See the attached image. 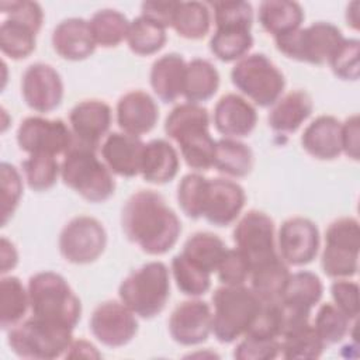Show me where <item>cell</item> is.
I'll use <instances>...</instances> for the list:
<instances>
[{
	"label": "cell",
	"instance_id": "37",
	"mask_svg": "<svg viewBox=\"0 0 360 360\" xmlns=\"http://www.w3.org/2000/svg\"><path fill=\"white\" fill-rule=\"evenodd\" d=\"M127 42L136 55H153L166 44V28L141 14L129 22Z\"/></svg>",
	"mask_w": 360,
	"mask_h": 360
},
{
	"label": "cell",
	"instance_id": "6",
	"mask_svg": "<svg viewBox=\"0 0 360 360\" xmlns=\"http://www.w3.org/2000/svg\"><path fill=\"white\" fill-rule=\"evenodd\" d=\"M212 333L221 343H232L243 336L257 312L262 301L245 285H224L212 294Z\"/></svg>",
	"mask_w": 360,
	"mask_h": 360
},
{
	"label": "cell",
	"instance_id": "45",
	"mask_svg": "<svg viewBox=\"0 0 360 360\" xmlns=\"http://www.w3.org/2000/svg\"><path fill=\"white\" fill-rule=\"evenodd\" d=\"M207 179L200 173L186 174L177 187V201L181 211L191 219L201 218L202 197Z\"/></svg>",
	"mask_w": 360,
	"mask_h": 360
},
{
	"label": "cell",
	"instance_id": "43",
	"mask_svg": "<svg viewBox=\"0 0 360 360\" xmlns=\"http://www.w3.org/2000/svg\"><path fill=\"white\" fill-rule=\"evenodd\" d=\"M350 322L352 321L335 304L326 302L319 307L312 326L326 346L343 340L350 330Z\"/></svg>",
	"mask_w": 360,
	"mask_h": 360
},
{
	"label": "cell",
	"instance_id": "23",
	"mask_svg": "<svg viewBox=\"0 0 360 360\" xmlns=\"http://www.w3.org/2000/svg\"><path fill=\"white\" fill-rule=\"evenodd\" d=\"M158 120L156 101L142 90L128 91L117 103V124L125 134L141 136L152 131Z\"/></svg>",
	"mask_w": 360,
	"mask_h": 360
},
{
	"label": "cell",
	"instance_id": "39",
	"mask_svg": "<svg viewBox=\"0 0 360 360\" xmlns=\"http://www.w3.org/2000/svg\"><path fill=\"white\" fill-rule=\"evenodd\" d=\"M37 34L30 25L7 18L0 25V49L14 60L24 59L34 52Z\"/></svg>",
	"mask_w": 360,
	"mask_h": 360
},
{
	"label": "cell",
	"instance_id": "12",
	"mask_svg": "<svg viewBox=\"0 0 360 360\" xmlns=\"http://www.w3.org/2000/svg\"><path fill=\"white\" fill-rule=\"evenodd\" d=\"M17 143L28 155H65L72 143L70 127L62 120L27 117L17 129Z\"/></svg>",
	"mask_w": 360,
	"mask_h": 360
},
{
	"label": "cell",
	"instance_id": "46",
	"mask_svg": "<svg viewBox=\"0 0 360 360\" xmlns=\"http://www.w3.org/2000/svg\"><path fill=\"white\" fill-rule=\"evenodd\" d=\"M0 184H1V225L4 226L13 217L22 195V180L18 170L3 162L0 165Z\"/></svg>",
	"mask_w": 360,
	"mask_h": 360
},
{
	"label": "cell",
	"instance_id": "9",
	"mask_svg": "<svg viewBox=\"0 0 360 360\" xmlns=\"http://www.w3.org/2000/svg\"><path fill=\"white\" fill-rule=\"evenodd\" d=\"M343 39L345 37L336 25L318 21L307 28H298L277 37L274 42L277 49L290 59L311 65H323L329 62Z\"/></svg>",
	"mask_w": 360,
	"mask_h": 360
},
{
	"label": "cell",
	"instance_id": "1",
	"mask_svg": "<svg viewBox=\"0 0 360 360\" xmlns=\"http://www.w3.org/2000/svg\"><path fill=\"white\" fill-rule=\"evenodd\" d=\"M121 225L128 240L148 255L169 252L181 232L179 217L153 190H139L127 200Z\"/></svg>",
	"mask_w": 360,
	"mask_h": 360
},
{
	"label": "cell",
	"instance_id": "27",
	"mask_svg": "<svg viewBox=\"0 0 360 360\" xmlns=\"http://www.w3.org/2000/svg\"><path fill=\"white\" fill-rule=\"evenodd\" d=\"M312 110L314 103L311 96L304 90H292L278 98L270 110L267 121L273 131L292 134L307 121Z\"/></svg>",
	"mask_w": 360,
	"mask_h": 360
},
{
	"label": "cell",
	"instance_id": "40",
	"mask_svg": "<svg viewBox=\"0 0 360 360\" xmlns=\"http://www.w3.org/2000/svg\"><path fill=\"white\" fill-rule=\"evenodd\" d=\"M253 46V37L246 30H215L210 39V49L222 62H233L248 55Z\"/></svg>",
	"mask_w": 360,
	"mask_h": 360
},
{
	"label": "cell",
	"instance_id": "4",
	"mask_svg": "<svg viewBox=\"0 0 360 360\" xmlns=\"http://www.w3.org/2000/svg\"><path fill=\"white\" fill-rule=\"evenodd\" d=\"M63 183L90 202L107 201L115 191L111 170L96 155V149L72 143L60 165Z\"/></svg>",
	"mask_w": 360,
	"mask_h": 360
},
{
	"label": "cell",
	"instance_id": "20",
	"mask_svg": "<svg viewBox=\"0 0 360 360\" xmlns=\"http://www.w3.org/2000/svg\"><path fill=\"white\" fill-rule=\"evenodd\" d=\"M172 339L183 346L205 342L212 332V312L201 300H188L179 304L169 319Z\"/></svg>",
	"mask_w": 360,
	"mask_h": 360
},
{
	"label": "cell",
	"instance_id": "31",
	"mask_svg": "<svg viewBox=\"0 0 360 360\" xmlns=\"http://www.w3.org/2000/svg\"><path fill=\"white\" fill-rule=\"evenodd\" d=\"M219 87V73L207 59L195 58L186 65L183 96L188 103L200 104L214 97Z\"/></svg>",
	"mask_w": 360,
	"mask_h": 360
},
{
	"label": "cell",
	"instance_id": "22",
	"mask_svg": "<svg viewBox=\"0 0 360 360\" xmlns=\"http://www.w3.org/2000/svg\"><path fill=\"white\" fill-rule=\"evenodd\" d=\"M143 148L145 143L139 136L111 132L101 145V158L111 173L129 179L141 173Z\"/></svg>",
	"mask_w": 360,
	"mask_h": 360
},
{
	"label": "cell",
	"instance_id": "33",
	"mask_svg": "<svg viewBox=\"0 0 360 360\" xmlns=\"http://www.w3.org/2000/svg\"><path fill=\"white\" fill-rule=\"evenodd\" d=\"M214 167L229 177H245L253 167V152L238 139L222 138L217 141Z\"/></svg>",
	"mask_w": 360,
	"mask_h": 360
},
{
	"label": "cell",
	"instance_id": "3",
	"mask_svg": "<svg viewBox=\"0 0 360 360\" xmlns=\"http://www.w3.org/2000/svg\"><path fill=\"white\" fill-rule=\"evenodd\" d=\"M30 308L34 316L73 329L82 316V304L58 273L41 271L28 280Z\"/></svg>",
	"mask_w": 360,
	"mask_h": 360
},
{
	"label": "cell",
	"instance_id": "44",
	"mask_svg": "<svg viewBox=\"0 0 360 360\" xmlns=\"http://www.w3.org/2000/svg\"><path fill=\"white\" fill-rule=\"evenodd\" d=\"M214 21L217 30H246L253 24V8L248 1H214Z\"/></svg>",
	"mask_w": 360,
	"mask_h": 360
},
{
	"label": "cell",
	"instance_id": "30",
	"mask_svg": "<svg viewBox=\"0 0 360 360\" xmlns=\"http://www.w3.org/2000/svg\"><path fill=\"white\" fill-rule=\"evenodd\" d=\"M290 274L287 263L278 255L250 270V288L262 302H278Z\"/></svg>",
	"mask_w": 360,
	"mask_h": 360
},
{
	"label": "cell",
	"instance_id": "53",
	"mask_svg": "<svg viewBox=\"0 0 360 360\" xmlns=\"http://www.w3.org/2000/svg\"><path fill=\"white\" fill-rule=\"evenodd\" d=\"M176 7L177 1H145L141 6V14L167 28L172 27Z\"/></svg>",
	"mask_w": 360,
	"mask_h": 360
},
{
	"label": "cell",
	"instance_id": "2",
	"mask_svg": "<svg viewBox=\"0 0 360 360\" xmlns=\"http://www.w3.org/2000/svg\"><path fill=\"white\" fill-rule=\"evenodd\" d=\"M210 114L200 104L184 103L174 107L165 121V132L180 146L186 165L194 170L214 167L217 141L211 136Z\"/></svg>",
	"mask_w": 360,
	"mask_h": 360
},
{
	"label": "cell",
	"instance_id": "47",
	"mask_svg": "<svg viewBox=\"0 0 360 360\" xmlns=\"http://www.w3.org/2000/svg\"><path fill=\"white\" fill-rule=\"evenodd\" d=\"M360 42L354 38H345L339 48L335 51L329 59L332 72L342 80H357L360 73L359 66Z\"/></svg>",
	"mask_w": 360,
	"mask_h": 360
},
{
	"label": "cell",
	"instance_id": "21",
	"mask_svg": "<svg viewBox=\"0 0 360 360\" xmlns=\"http://www.w3.org/2000/svg\"><path fill=\"white\" fill-rule=\"evenodd\" d=\"M215 129L225 138L248 136L256 127L257 112L242 96L228 93L222 96L214 108Z\"/></svg>",
	"mask_w": 360,
	"mask_h": 360
},
{
	"label": "cell",
	"instance_id": "26",
	"mask_svg": "<svg viewBox=\"0 0 360 360\" xmlns=\"http://www.w3.org/2000/svg\"><path fill=\"white\" fill-rule=\"evenodd\" d=\"M180 160L176 149L165 139H153L145 143L141 176L152 184H165L172 181L179 172Z\"/></svg>",
	"mask_w": 360,
	"mask_h": 360
},
{
	"label": "cell",
	"instance_id": "5",
	"mask_svg": "<svg viewBox=\"0 0 360 360\" xmlns=\"http://www.w3.org/2000/svg\"><path fill=\"white\" fill-rule=\"evenodd\" d=\"M120 301L135 315L150 319L159 315L170 297V274L162 262H149L129 273L118 288Z\"/></svg>",
	"mask_w": 360,
	"mask_h": 360
},
{
	"label": "cell",
	"instance_id": "16",
	"mask_svg": "<svg viewBox=\"0 0 360 360\" xmlns=\"http://www.w3.org/2000/svg\"><path fill=\"white\" fill-rule=\"evenodd\" d=\"M21 94L25 104L38 112L58 108L63 98L60 75L46 63H32L22 73Z\"/></svg>",
	"mask_w": 360,
	"mask_h": 360
},
{
	"label": "cell",
	"instance_id": "11",
	"mask_svg": "<svg viewBox=\"0 0 360 360\" xmlns=\"http://www.w3.org/2000/svg\"><path fill=\"white\" fill-rule=\"evenodd\" d=\"M107 245L103 224L87 215L70 219L59 235V252L65 260L75 264H87L97 260Z\"/></svg>",
	"mask_w": 360,
	"mask_h": 360
},
{
	"label": "cell",
	"instance_id": "49",
	"mask_svg": "<svg viewBox=\"0 0 360 360\" xmlns=\"http://www.w3.org/2000/svg\"><path fill=\"white\" fill-rule=\"evenodd\" d=\"M281 343L278 339H259L245 336L233 350L238 360H271L280 356Z\"/></svg>",
	"mask_w": 360,
	"mask_h": 360
},
{
	"label": "cell",
	"instance_id": "54",
	"mask_svg": "<svg viewBox=\"0 0 360 360\" xmlns=\"http://www.w3.org/2000/svg\"><path fill=\"white\" fill-rule=\"evenodd\" d=\"M65 357L73 359V357H87V359H100L101 353L87 340L79 339V340H72L70 346L68 347Z\"/></svg>",
	"mask_w": 360,
	"mask_h": 360
},
{
	"label": "cell",
	"instance_id": "42",
	"mask_svg": "<svg viewBox=\"0 0 360 360\" xmlns=\"http://www.w3.org/2000/svg\"><path fill=\"white\" fill-rule=\"evenodd\" d=\"M21 166L25 181L34 191H46L52 188L60 174V166L55 156L30 155Z\"/></svg>",
	"mask_w": 360,
	"mask_h": 360
},
{
	"label": "cell",
	"instance_id": "25",
	"mask_svg": "<svg viewBox=\"0 0 360 360\" xmlns=\"http://www.w3.org/2000/svg\"><path fill=\"white\" fill-rule=\"evenodd\" d=\"M301 145L315 159H336L342 153V122L333 115H319L304 129Z\"/></svg>",
	"mask_w": 360,
	"mask_h": 360
},
{
	"label": "cell",
	"instance_id": "48",
	"mask_svg": "<svg viewBox=\"0 0 360 360\" xmlns=\"http://www.w3.org/2000/svg\"><path fill=\"white\" fill-rule=\"evenodd\" d=\"M217 273L224 285H243L250 276V263L239 249H226Z\"/></svg>",
	"mask_w": 360,
	"mask_h": 360
},
{
	"label": "cell",
	"instance_id": "18",
	"mask_svg": "<svg viewBox=\"0 0 360 360\" xmlns=\"http://www.w3.org/2000/svg\"><path fill=\"white\" fill-rule=\"evenodd\" d=\"M278 250L287 264L305 266L311 263L319 250L318 226L304 217L285 219L278 229Z\"/></svg>",
	"mask_w": 360,
	"mask_h": 360
},
{
	"label": "cell",
	"instance_id": "19",
	"mask_svg": "<svg viewBox=\"0 0 360 360\" xmlns=\"http://www.w3.org/2000/svg\"><path fill=\"white\" fill-rule=\"evenodd\" d=\"M111 108L101 100H83L77 103L70 114L69 124L73 143L96 149L111 127Z\"/></svg>",
	"mask_w": 360,
	"mask_h": 360
},
{
	"label": "cell",
	"instance_id": "36",
	"mask_svg": "<svg viewBox=\"0 0 360 360\" xmlns=\"http://www.w3.org/2000/svg\"><path fill=\"white\" fill-rule=\"evenodd\" d=\"M210 25L211 15L205 3L177 1L172 27L181 38L201 39L208 34Z\"/></svg>",
	"mask_w": 360,
	"mask_h": 360
},
{
	"label": "cell",
	"instance_id": "38",
	"mask_svg": "<svg viewBox=\"0 0 360 360\" xmlns=\"http://www.w3.org/2000/svg\"><path fill=\"white\" fill-rule=\"evenodd\" d=\"M89 22L96 45L103 48H114L127 39L129 21L118 10H98L93 14Z\"/></svg>",
	"mask_w": 360,
	"mask_h": 360
},
{
	"label": "cell",
	"instance_id": "28",
	"mask_svg": "<svg viewBox=\"0 0 360 360\" xmlns=\"http://www.w3.org/2000/svg\"><path fill=\"white\" fill-rule=\"evenodd\" d=\"M186 60L179 53H166L150 68V86L163 103H174L183 96Z\"/></svg>",
	"mask_w": 360,
	"mask_h": 360
},
{
	"label": "cell",
	"instance_id": "55",
	"mask_svg": "<svg viewBox=\"0 0 360 360\" xmlns=\"http://www.w3.org/2000/svg\"><path fill=\"white\" fill-rule=\"evenodd\" d=\"M0 257H1V274H6L7 271L13 270L17 266L18 255L17 249L7 238H1L0 242Z\"/></svg>",
	"mask_w": 360,
	"mask_h": 360
},
{
	"label": "cell",
	"instance_id": "13",
	"mask_svg": "<svg viewBox=\"0 0 360 360\" xmlns=\"http://www.w3.org/2000/svg\"><path fill=\"white\" fill-rule=\"evenodd\" d=\"M233 242L250 263V270L278 256L273 219L257 210L248 211L233 229Z\"/></svg>",
	"mask_w": 360,
	"mask_h": 360
},
{
	"label": "cell",
	"instance_id": "17",
	"mask_svg": "<svg viewBox=\"0 0 360 360\" xmlns=\"http://www.w3.org/2000/svg\"><path fill=\"white\" fill-rule=\"evenodd\" d=\"M243 188L229 179H207L201 217L215 226H228L236 221L245 205Z\"/></svg>",
	"mask_w": 360,
	"mask_h": 360
},
{
	"label": "cell",
	"instance_id": "32",
	"mask_svg": "<svg viewBox=\"0 0 360 360\" xmlns=\"http://www.w3.org/2000/svg\"><path fill=\"white\" fill-rule=\"evenodd\" d=\"M226 249L219 236L211 232H197L186 240L181 255L188 262L211 274L217 271Z\"/></svg>",
	"mask_w": 360,
	"mask_h": 360
},
{
	"label": "cell",
	"instance_id": "51",
	"mask_svg": "<svg viewBox=\"0 0 360 360\" xmlns=\"http://www.w3.org/2000/svg\"><path fill=\"white\" fill-rule=\"evenodd\" d=\"M0 10L3 14H8V18L21 21L37 32H39L44 21V11L41 6L35 1L15 0V1H1Z\"/></svg>",
	"mask_w": 360,
	"mask_h": 360
},
{
	"label": "cell",
	"instance_id": "52",
	"mask_svg": "<svg viewBox=\"0 0 360 360\" xmlns=\"http://www.w3.org/2000/svg\"><path fill=\"white\" fill-rule=\"evenodd\" d=\"M342 152L353 160L360 156V129L359 115L353 114L342 124Z\"/></svg>",
	"mask_w": 360,
	"mask_h": 360
},
{
	"label": "cell",
	"instance_id": "29",
	"mask_svg": "<svg viewBox=\"0 0 360 360\" xmlns=\"http://www.w3.org/2000/svg\"><path fill=\"white\" fill-rule=\"evenodd\" d=\"M259 22L274 38L301 28L302 7L290 0H266L259 6Z\"/></svg>",
	"mask_w": 360,
	"mask_h": 360
},
{
	"label": "cell",
	"instance_id": "24",
	"mask_svg": "<svg viewBox=\"0 0 360 360\" xmlns=\"http://www.w3.org/2000/svg\"><path fill=\"white\" fill-rule=\"evenodd\" d=\"M52 46L63 59L83 60L93 55L97 45L90 30V22L84 18L70 17L55 27Z\"/></svg>",
	"mask_w": 360,
	"mask_h": 360
},
{
	"label": "cell",
	"instance_id": "8",
	"mask_svg": "<svg viewBox=\"0 0 360 360\" xmlns=\"http://www.w3.org/2000/svg\"><path fill=\"white\" fill-rule=\"evenodd\" d=\"M232 84L259 107H271L281 97L285 79L264 55L250 53L239 59L231 70Z\"/></svg>",
	"mask_w": 360,
	"mask_h": 360
},
{
	"label": "cell",
	"instance_id": "34",
	"mask_svg": "<svg viewBox=\"0 0 360 360\" xmlns=\"http://www.w3.org/2000/svg\"><path fill=\"white\" fill-rule=\"evenodd\" d=\"M281 338L280 354L284 359H318L325 349V343L309 321L288 328Z\"/></svg>",
	"mask_w": 360,
	"mask_h": 360
},
{
	"label": "cell",
	"instance_id": "35",
	"mask_svg": "<svg viewBox=\"0 0 360 360\" xmlns=\"http://www.w3.org/2000/svg\"><path fill=\"white\" fill-rule=\"evenodd\" d=\"M30 307L28 290L18 277L8 276L0 281V325L1 329H11L21 322Z\"/></svg>",
	"mask_w": 360,
	"mask_h": 360
},
{
	"label": "cell",
	"instance_id": "15",
	"mask_svg": "<svg viewBox=\"0 0 360 360\" xmlns=\"http://www.w3.org/2000/svg\"><path fill=\"white\" fill-rule=\"evenodd\" d=\"M90 332L107 347H121L129 343L138 332L135 314L121 301H105L91 314Z\"/></svg>",
	"mask_w": 360,
	"mask_h": 360
},
{
	"label": "cell",
	"instance_id": "10",
	"mask_svg": "<svg viewBox=\"0 0 360 360\" xmlns=\"http://www.w3.org/2000/svg\"><path fill=\"white\" fill-rule=\"evenodd\" d=\"M360 252L359 221L345 217L333 221L325 232L321 266L330 278H347L357 274Z\"/></svg>",
	"mask_w": 360,
	"mask_h": 360
},
{
	"label": "cell",
	"instance_id": "56",
	"mask_svg": "<svg viewBox=\"0 0 360 360\" xmlns=\"http://www.w3.org/2000/svg\"><path fill=\"white\" fill-rule=\"evenodd\" d=\"M359 3L357 1H353L349 7H347V11H346V21H347V25L353 27L354 30L359 28Z\"/></svg>",
	"mask_w": 360,
	"mask_h": 360
},
{
	"label": "cell",
	"instance_id": "14",
	"mask_svg": "<svg viewBox=\"0 0 360 360\" xmlns=\"http://www.w3.org/2000/svg\"><path fill=\"white\" fill-rule=\"evenodd\" d=\"M322 292V281L315 273L302 270L290 274L280 298L283 314L281 335L288 328L309 321L311 309L321 301Z\"/></svg>",
	"mask_w": 360,
	"mask_h": 360
},
{
	"label": "cell",
	"instance_id": "41",
	"mask_svg": "<svg viewBox=\"0 0 360 360\" xmlns=\"http://www.w3.org/2000/svg\"><path fill=\"white\" fill-rule=\"evenodd\" d=\"M172 273L177 288L184 295L200 297L211 287V274L188 262L181 253L173 257Z\"/></svg>",
	"mask_w": 360,
	"mask_h": 360
},
{
	"label": "cell",
	"instance_id": "50",
	"mask_svg": "<svg viewBox=\"0 0 360 360\" xmlns=\"http://www.w3.org/2000/svg\"><path fill=\"white\" fill-rule=\"evenodd\" d=\"M330 294L335 305L350 319L356 321L359 315V284L354 281L336 278L330 285Z\"/></svg>",
	"mask_w": 360,
	"mask_h": 360
},
{
	"label": "cell",
	"instance_id": "7",
	"mask_svg": "<svg viewBox=\"0 0 360 360\" xmlns=\"http://www.w3.org/2000/svg\"><path fill=\"white\" fill-rule=\"evenodd\" d=\"M72 330L68 326L31 316L17 323L8 332V346L24 359L48 360L65 356L72 343Z\"/></svg>",
	"mask_w": 360,
	"mask_h": 360
}]
</instances>
